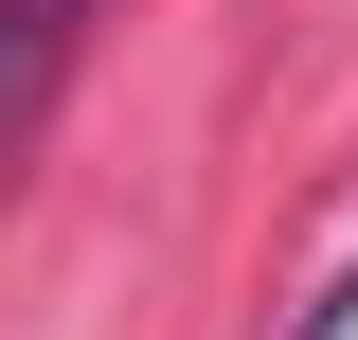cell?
<instances>
[{
    "mask_svg": "<svg viewBox=\"0 0 358 340\" xmlns=\"http://www.w3.org/2000/svg\"><path fill=\"white\" fill-rule=\"evenodd\" d=\"M90 18H108V0H0V162H18V143L54 126V90H72Z\"/></svg>",
    "mask_w": 358,
    "mask_h": 340,
    "instance_id": "6da1fadb",
    "label": "cell"
},
{
    "mask_svg": "<svg viewBox=\"0 0 358 340\" xmlns=\"http://www.w3.org/2000/svg\"><path fill=\"white\" fill-rule=\"evenodd\" d=\"M287 340H358V269H341V287H322V304H305Z\"/></svg>",
    "mask_w": 358,
    "mask_h": 340,
    "instance_id": "7a4b0ae2",
    "label": "cell"
}]
</instances>
